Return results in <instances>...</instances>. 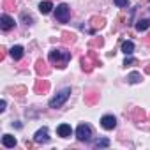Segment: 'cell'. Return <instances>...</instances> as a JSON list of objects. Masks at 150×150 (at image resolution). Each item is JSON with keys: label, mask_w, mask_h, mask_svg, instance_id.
I'll list each match as a JSON object with an SVG mask.
<instances>
[{"label": "cell", "mask_w": 150, "mask_h": 150, "mask_svg": "<svg viewBox=\"0 0 150 150\" xmlns=\"http://www.w3.org/2000/svg\"><path fill=\"white\" fill-rule=\"evenodd\" d=\"M6 104H7V103H6L4 99H2V101H0V111H4V110H6Z\"/></svg>", "instance_id": "obj_29"}, {"label": "cell", "mask_w": 150, "mask_h": 150, "mask_svg": "<svg viewBox=\"0 0 150 150\" xmlns=\"http://www.w3.org/2000/svg\"><path fill=\"white\" fill-rule=\"evenodd\" d=\"M94 146H96V148H106V146H110V139L101 138V139H97V141L94 143Z\"/></svg>", "instance_id": "obj_21"}, {"label": "cell", "mask_w": 150, "mask_h": 150, "mask_svg": "<svg viewBox=\"0 0 150 150\" xmlns=\"http://www.w3.org/2000/svg\"><path fill=\"white\" fill-rule=\"evenodd\" d=\"M101 125H103L106 131H111V129L117 127V118H115L113 115H104V117L101 118Z\"/></svg>", "instance_id": "obj_6"}, {"label": "cell", "mask_w": 150, "mask_h": 150, "mask_svg": "<svg viewBox=\"0 0 150 150\" xmlns=\"http://www.w3.org/2000/svg\"><path fill=\"white\" fill-rule=\"evenodd\" d=\"M51 9H53V4L50 2V0H44V2H41V4H39V11H41L42 14L51 13Z\"/></svg>", "instance_id": "obj_15"}, {"label": "cell", "mask_w": 150, "mask_h": 150, "mask_svg": "<svg viewBox=\"0 0 150 150\" xmlns=\"http://www.w3.org/2000/svg\"><path fill=\"white\" fill-rule=\"evenodd\" d=\"M57 134H58L60 138H69V136L72 134V129H71V125H67V124H60V125L57 127Z\"/></svg>", "instance_id": "obj_11"}, {"label": "cell", "mask_w": 150, "mask_h": 150, "mask_svg": "<svg viewBox=\"0 0 150 150\" xmlns=\"http://www.w3.org/2000/svg\"><path fill=\"white\" fill-rule=\"evenodd\" d=\"M115 6L117 7H127L129 6V0H115Z\"/></svg>", "instance_id": "obj_26"}, {"label": "cell", "mask_w": 150, "mask_h": 150, "mask_svg": "<svg viewBox=\"0 0 150 150\" xmlns=\"http://www.w3.org/2000/svg\"><path fill=\"white\" fill-rule=\"evenodd\" d=\"M34 90H35V94H46V92L50 90L48 80H37L35 85H34Z\"/></svg>", "instance_id": "obj_9"}, {"label": "cell", "mask_w": 150, "mask_h": 150, "mask_svg": "<svg viewBox=\"0 0 150 150\" xmlns=\"http://www.w3.org/2000/svg\"><path fill=\"white\" fill-rule=\"evenodd\" d=\"M34 141H35V143H48V141H50V136H48V127L39 129V131L34 134Z\"/></svg>", "instance_id": "obj_7"}, {"label": "cell", "mask_w": 150, "mask_h": 150, "mask_svg": "<svg viewBox=\"0 0 150 150\" xmlns=\"http://www.w3.org/2000/svg\"><path fill=\"white\" fill-rule=\"evenodd\" d=\"M11 92H13V96L16 94V96H23L25 92H27V88L25 87H14V88H11Z\"/></svg>", "instance_id": "obj_23"}, {"label": "cell", "mask_w": 150, "mask_h": 150, "mask_svg": "<svg viewBox=\"0 0 150 150\" xmlns=\"http://www.w3.org/2000/svg\"><path fill=\"white\" fill-rule=\"evenodd\" d=\"M16 143H18V141H16L14 136H11V134H4V136H2V145H4L6 148H14Z\"/></svg>", "instance_id": "obj_12"}, {"label": "cell", "mask_w": 150, "mask_h": 150, "mask_svg": "<svg viewBox=\"0 0 150 150\" xmlns=\"http://www.w3.org/2000/svg\"><path fill=\"white\" fill-rule=\"evenodd\" d=\"M97 99H99V94H97V92H88V94L85 96V103H87V104H96Z\"/></svg>", "instance_id": "obj_18"}, {"label": "cell", "mask_w": 150, "mask_h": 150, "mask_svg": "<svg viewBox=\"0 0 150 150\" xmlns=\"http://www.w3.org/2000/svg\"><path fill=\"white\" fill-rule=\"evenodd\" d=\"M145 117H146V115H145V111H143V110H139V108H138V110H134V120H136V122H143V120H145Z\"/></svg>", "instance_id": "obj_22"}, {"label": "cell", "mask_w": 150, "mask_h": 150, "mask_svg": "<svg viewBox=\"0 0 150 150\" xmlns=\"http://www.w3.org/2000/svg\"><path fill=\"white\" fill-rule=\"evenodd\" d=\"M90 23H92V32L94 30H99V28H103L104 27V18H101V16H94L92 20H90Z\"/></svg>", "instance_id": "obj_13"}, {"label": "cell", "mask_w": 150, "mask_h": 150, "mask_svg": "<svg viewBox=\"0 0 150 150\" xmlns=\"http://www.w3.org/2000/svg\"><path fill=\"white\" fill-rule=\"evenodd\" d=\"M35 72L39 74V76H48L50 74V67L44 60H37L35 62Z\"/></svg>", "instance_id": "obj_10"}, {"label": "cell", "mask_w": 150, "mask_h": 150, "mask_svg": "<svg viewBox=\"0 0 150 150\" xmlns=\"http://www.w3.org/2000/svg\"><path fill=\"white\" fill-rule=\"evenodd\" d=\"M127 81L132 83V85H134V83H139V81H141V74H139V72H131L129 76H127Z\"/></svg>", "instance_id": "obj_20"}, {"label": "cell", "mask_w": 150, "mask_h": 150, "mask_svg": "<svg viewBox=\"0 0 150 150\" xmlns=\"http://www.w3.org/2000/svg\"><path fill=\"white\" fill-rule=\"evenodd\" d=\"M55 18H57V21H60V23H67L69 18H71V9H69V6H67V4H60V6L55 9Z\"/></svg>", "instance_id": "obj_4"}, {"label": "cell", "mask_w": 150, "mask_h": 150, "mask_svg": "<svg viewBox=\"0 0 150 150\" xmlns=\"http://www.w3.org/2000/svg\"><path fill=\"white\" fill-rule=\"evenodd\" d=\"M145 72H146V74H150V64H148V65L145 67Z\"/></svg>", "instance_id": "obj_30"}, {"label": "cell", "mask_w": 150, "mask_h": 150, "mask_svg": "<svg viewBox=\"0 0 150 150\" xmlns=\"http://www.w3.org/2000/svg\"><path fill=\"white\" fill-rule=\"evenodd\" d=\"M76 138H78V141H90V138H92V129H90V125L80 124L78 129H76Z\"/></svg>", "instance_id": "obj_5"}, {"label": "cell", "mask_w": 150, "mask_h": 150, "mask_svg": "<svg viewBox=\"0 0 150 150\" xmlns=\"http://www.w3.org/2000/svg\"><path fill=\"white\" fill-rule=\"evenodd\" d=\"M21 20H23L27 25H32V21H34V20H32V16H28L27 13H23V14H21Z\"/></svg>", "instance_id": "obj_27"}, {"label": "cell", "mask_w": 150, "mask_h": 150, "mask_svg": "<svg viewBox=\"0 0 150 150\" xmlns=\"http://www.w3.org/2000/svg\"><path fill=\"white\" fill-rule=\"evenodd\" d=\"M69 60H71V51H67V50L53 48V50L50 51V62H51L55 67H58V69H64Z\"/></svg>", "instance_id": "obj_1"}, {"label": "cell", "mask_w": 150, "mask_h": 150, "mask_svg": "<svg viewBox=\"0 0 150 150\" xmlns=\"http://www.w3.org/2000/svg\"><path fill=\"white\" fill-rule=\"evenodd\" d=\"M74 41H76V35L74 34H71V32H64L62 34V42L64 44H72Z\"/></svg>", "instance_id": "obj_17"}, {"label": "cell", "mask_w": 150, "mask_h": 150, "mask_svg": "<svg viewBox=\"0 0 150 150\" xmlns=\"http://www.w3.org/2000/svg\"><path fill=\"white\" fill-rule=\"evenodd\" d=\"M13 27H14V20L11 16H7V14L0 16V28H2V30H11Z\"/></svg>", "instance_id": "obj_8"}, {"label": "cell", "mask_w": 150, "mask_h": 150, "mask_svg": "<svg viewBox=\"0 0 150 150\" xmlns=\"http://www.w3.org/2000/svg\"><path fill=\"white\" fill-rule=\"evenodd\" d=\"M122 51H124L125 55H131V53L134 51V42H132V41H124V42H122Z\"/></svg>", "instance_id": "obj_16"}, {"label": "cell", "mask_w": 150, "mask_h": 150, "mask_svg": "<svg viewBox=\"0 0 150 150\" xmlns=\"http://www.w3.org/2000/svg\"><path fill=\"white\" fill-rule=\"evenodd\" d=\"M80 64H81V69H83L85 72H90V71H92V69H94L96 65H101V60L97 58V53L90 50L87 57H81Z\"/></svg>", "instance_id": "obj_2"}, {"label": "cell", "mask_w": 150, "mask_h": 150, "mask_svg": "<svg viewBox=\"0 0 150 150\" xmlns=\"http://www.w3.org/2000/svg\"><path fill=\"white\" fill-rule=\"evenodd\" d=\"M103 44H104V39H103V37L92 39V41H90V48H94V46H103Z\"/></svg>", "instance_id": "obj_24"}, {"label": "cell", "mask_w": 150, "mask_h": 150, "mask_svg": "<svg viewBox=\"0 0 150 150\" xmlns=\"http://www.w3.org/2000/svg\"><path fill=\"white\" fill-rule=\"evenodd\" d=\"M69 96H71V88H69V87H67V88H64V90H60L53 99H50V103H48V104H50V108H60V106L69 99Z\"/></svg>", "instance_id": "obj_3"}, {"label": "cell", "mask_w": 150, "mask_h": 150, "mask_svg": "<svg viewBox=\"0 0 150 150\" xmlns=\"http://www.w3.org/2000/svg\"><path fill=\"white\" fill-rule=\"evenodd\" d=\"M9 53H11V57H13V60H20V58L23 57V53H25V50H23V46H13Z\"/></svg>", "instance_id": "obj_14"}, {"label": "cell", "mask_w": 150, "mask_h": 150, "mask_svg": "<svg viewBox=\"0 0 150 150\" xmlns=\"http://www.w3.org/2000/svg\"><path fill=\"white\" fill-rule=\"evenodd\" d=\"M11 6H14V0H6L4 2V7H11Z\"/></svg>", "instance_id": "obj_28"}, {"label": "cell", "mask_w": 150, "mask_h": 150, "mask_svg": "<svg viewBox=\"0 0 150 150\" xmlns=\"http://www.w3.org/2000/svg\"><path fill=\"white\" fill-rule=\"evenodd\" d=\"M146 42H150V35H148V37H146Z\"/></svg>", "instance_id": "obj_31"}, {"label": "cell", "mask_w": 150, "mask_h": 150, "mask_svg": "<svg viewBox=\"0 0 150 150\" xmlns=\"http://www.w3.org/2000/svg\"><path fill=\"white\" fill-rule=\"evenodd\" d=\"M134 64H138V60H136V58H132V57H129V55H127V58H125V60H124V65H125V67H127V65H134Z\"/></svg>", "instance_id": "obj_25"}, {"label": "cell", "mask_w": 150, "mask_h": 150, "mask_svg": "<svg viewBox=\"0 0 150 150\" xmlns=\"http://www.w3.org/2000/svg\"><path fill=\"white\" fill-rule=\"evenodd\" d=\"M148 27H150V21L148 20H139L136 23V30L138 32H145V30H148Z\"/></svg>", "instance_id": "obj_19"}]
</instances>
